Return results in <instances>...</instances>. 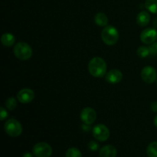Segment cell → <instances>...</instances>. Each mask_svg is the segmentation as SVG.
Returning a JSON list of instances; mask_svg holds the SVG:
<instances>
[{
    "mask_svg": "<svg viewBox=\"0 0 157 157\" xmlns=\"http://www.w3.org/2000/svg\"><path fill=\"white\" fill-rule=\"evenodd\" d=\"M88 71L91 76L101 78L107 74V63L101 57H94L88 63Z\"/></svg>",
    "mask_w": 157,
    "mask_h": 157,
    "instance_id": "6da1fadb",
    "label": "cell"
},
{
    "mask_svg": "<svg viewBox=\"0 0 157 157\" xmlns=\"http://www.w3.org/2000/svg\"><path fill=\"white\" fill-rule=\"evenodd\" d=\"M101 39L107 45H114L119 39V32L113 25H107L101 32Z\"/></svg>",
    "mask_w": 157,
    "mask_h": 157,
    "instance_id": "7a4b0ae2",
    "label": "cell"
},
{
    "mask_svg": "<svg viewBox=\"0 0 157 157\" xmlns=\"http://www.w3.org/2000/svg\"><path fill=\"white\" fill-rule=\"evenodd\" d=\"M15 56L21 61H27L32 56V48L28 43L19 41L13 48Z\"/></svg>",
    "mask_w": 157,
    "mask_h": 157,
    "instance_id": "3957f363",
    "label": "cell"
},
{
    "mask_svg": "<svg viewBox=\"0 0 157 157\" xmlns=\"http://www.w3.org/2000/svg\"><path fill=\"white\" fill-rule=\"evenodd\" d=\"M5 132L12 137H17L22 133V126L21 123L15 118L8 120L4 124Z\"/></svg>",
    "mask_w": 157,
    "mask_h": 157,
    "instance_id": "277c9868",
    "label": "cell"
},
{
    "mask_svg": "<svg viewBox=\"0 0 157 157\" xmlns=\"http://www.w3.org/2000/svg\"><path fill=\"white\" fill-rule=\"evenodd\" d=\"M92 134L96 140L104 142L109 139L110 133L107 126L104 124H98L92 129Z\"/></svg>",
    "mask_w": 157,
    "mask_h": 157,
    "instance_id": "5b68a950",
    "label": "cell"
},
{
    "mask_svg": "<svg viewBox=\"0 0 157 157\" xmlns=\"http://www.w3.org/2000/svg\"><path fill=\"white\" fill-rule=\"evenodd\" d=\"M33 153L36 157H50L52 154V148L45 142H40L33 147Z\"/></svg>",
    "mask_w": 157,
    "mask_h": 157,
    "instance_id": "8992f818",
    "label": "cell"
},
{
    "mask_svg": "<svg viewBox=\"0 0 157 157\" xmlns=\"http://www.w3.org/2000/svg\"><path fill=\"white\" fill-rule=\"evenodd\" d=\"M141 78L147 84H153L157 80V71L151 66H146L141 71Z\"/></svg>",
    "mask_w": 157,
    "mask_h": 157,
    "instance_id": "52a82bcc",
    "label": "cell"
},
{
    "mask_svg": "<svg viewBox=\"0 0 157 157\" xmlns=\"http://www.w3.org/2000/svg\"><path fill=\"white\" fill-rule=\"evenodd\" d=\"M140 40L144 44H151L157 39V31L153 28H147L140 33Z\"/></svg>",
    "mask_w": 157,
    "mask_h": 157,
    "instance_id": "ba28073f",
    "label": "cell"
},
{
    "mask_svg": "<svg viewBox=\"0 0 157 157\" xmlns=\"http://www.w3.org/2000/svg\"><path fill=\"white\" fill-rule=\"evenodd\" d=\"M81 120L84 124L91 125L97 119V113L92 107H84L81 112Z\"/></svg>",
    "mask_w": 157,
    "mask_h": 157,
    "instance_id": "9c48e42d",
    "label": "cell"
},
{
    "mask_svg": "<svg viewBox=\"0 0 157 157\" xmlns=\"http://www.w3.org/2000/svg\"><path fill=\"white\" fill-rule=\"evenodd\" d=\"M35 92L29 88H23L17 94V99L21 104H29L35 98Z\"/></svg>",
    "mask_w": 157,
    "mask_h": 157,
    "instance_id": "30bf717a",
    "label": "cell"
},
{
    "mask_svg": "<svg viewBox=\"0 0 157 157\" xmlns=\"http://www.w3.org/2000/svg\"><path fill=\"white\" fill-rule=\"evenodd\" d=\"M105 78L109 84H116L122 81L123 74L118 69H112L106 74Z\"/></svg>",
    "mask_w": 157,
    "mask_h": 157,
    "instance_id": "8fae6325",
    "label": "cell"
},
{
    "mask_svg": "<svg viewBox=\"0 0 157 157\" xmlns=\"http://www.w3.org/2000/svg\"><path fill=\"white\" fill-rule=\"evenodd\" d=\"M117 150L113 145H106L100 150V157H116Z\"/></svg>",
    "mask_w": 157,
    "mask_h": 157,
    "instance_id": "7c38bea8",
    "label": "cell"
},
{
    "mask_svg": "<svg viewBox=\"0 0 157 157\" xmlns=\"http://www.w3.org/2000/svg\"><path fill=\"white\" fill-rule=\"evenodd\" d=\"M150 15L147 11H141L136 16V22L141 27H145L150 23Z\"/></svg>",
    "mask_w": 157,
    "mask_h": 157,
    "instance_id": "4fadbf2b",
    "label": "cell"
},
{
    "mask_svg": "<svg viewBox=\"0 0 157 157\" xmlns=\"http://www.w3.org/2000/svg\"><path fill=\"white\" fill-rule=\"evenodd\" d=\"M1 41L2 44L6 47H12L15 43V37L12 34L6 32L2 35Z\"/></svg>",
    "mask_w": 157,
    "mask_h": 157,
    "instance_id": "5bb4252c",
    "label": "cell"
},
{
    "mask_svg": "<svg viewBox=\"0 0 157 157\" xmlns=\"http://www.w3.org/2000/svg\"><path fill=\"white\" fill-rule=\"evenodd\" d=\"M94 22L100 27H106L108 24V18L103 12H98L94 16Z\"/></svg>",
    "mask_w": 157,
    "mask_h": 157,
    "instance_id": "9a60e30c",
    "label": "cell"
},
{
    "mask_svg": "<svg viewBox=\"0 0 157 157\" xmlns=\"http://www.w3.org/2000/svg\"><path fill=\"white\" fill-rule=\"evenodd\" d=\"M145 7L151 13L157 14V0H146Z\"/></svg>",
    "mask_w": 157,
    "mask_h": 157,
    "instance_id": "2e32d148",
    "label": "cell"
},
{
    "mask_svg": "<svg viewBox=\"0 0 157 157\" xmlns=\"http://www.w3.org/2000/svg\"><path fill=\"white\" fill-rule=\"evenodd\" d=\"M147 153L148 157H157V141L149 144L147 149Z\"/></svg>",
    "mask_w": 157,
    "mask_h": 157,
    "instance_id": "e0dca14e",
    "label": "cell"
},
{
    "mask_svg": "<svg viewBox=\"0 0 157 157\" xmlns=\"http://www.w3.org/2000/svg\"><path fill=\"white\" fill-rule=\"evenodd\" d=\"M5 106H6V109H8L9 110H14L17 107L16 99L13 97H10L6 101Z\"/></svg>",
    "mask_w": 157,
    "mask_h": 157,
    "instance_id": "ac0fdd59",
    "label": "cell"
},
{
    "mask_svg": "<svg viewBox=\"0 0 157 157\" xmlns=\"http://www.w3.org/2000/svg\"><path fill=\"white\" fill-rule=\"evenodd\" d=\"M65 157H82V155H81V151L78 148L71 147L67 150Z\"/></svg>",
    "mask_w": 157,
    "mask_h": 157,
    "instance_id": "d6986e66",
    "label": "cell"
},
{
    "mask_svg": "<svg viewBox=\"0 0 157 157\" xmlns=\"http://www.w3.org/2000/svg\"><path fill=\"white\" fill-rule=\"evenodd\" d=\"M136 53H137V55L140 58H144L149 56L150 52L149 48L146 47V46H140V47L138 48L137 51H136Z\"/></svg>",
    "mask_w": 157,
    "mask_h": 157,
    "instance_id": "ffe728a7",
    "label": "cell"
},
{
    "mask_svg": "<svg viewBox=\"0 0 157 157\" xmlns=\"http://www.w3.org/2000/svg\"><path fill=\"white\" fill-rule=\"evenodd\" d=\"M87 147H88L89 150H91V151H97L99 149V144L96 141L91 140L88 143Z\"/></svg>",
    "mask_w": 157,
    "mask_h": 157,
    "instance_id": "44dd1931",
    "label": "cell"
},
{
    "mask_svg": "<svg viewBox=\"0 0 157 157\" xmlns=\"http://www.w3.org/2000/svg\"><path fill=\"white\" fill-rule=\"evenodd\" d=\"M8 112L6 109L3 107H0V120L1 121H4L6 117H8Z\"/></svg>",
    "mask_w": 157,
    "mask_h": 157,
    "instance_id": "7402d4cb",
    "label": "cell"
},
{
    "mask_svg": "<svg viewBox=\"0 0 157 157\" xmlns=\"http://www.w3.org/2000/svg\"><path fill=\"white\" fill-rule=\"evenodd\" d=\"M149 49H150V52L151 55H157V42H154L150 44V46L149 47Z\"/></svg>",
    "mask_w": 157,
    "mask_h": 157,
    "instance_id": "603a6c76",
    "label": "cell"
},
{
    "mask_svg": "<svg viewBox=\"0 0 157 157\" xmlns=\"http://www.w3.org/2000/svg\"><path fill=\"white\" fill-rule=\"evenodd\" d=\"M150 109L153 112H155V113H157V101H154L150 105Z\"/></svg>",
    "mask_w": 157,
    "mask_h": 157,
    "instance_id": "cb8c5ba5",
    "label": "cell"
},
{
    "mask_svg": "<svg viewBox=\"0 0 157 157\" xmlns=\"http://www.w3.org/2000/svg\"><path fill=\"white\" fill-rule=\"evenodd\" d=\"M22 157H33V156H32V154H31L30 153H25L23 154Z\"/></svg>",
    "mask_w": 157,
    "mask_h": 157,
    "instance_id": "d4e9b609",
    "label": "cell"
},
{
    "mask_svg": "<svg viewBox=\"0 0 157 157\" xmlns=\"http://www.w3.org/2000/svg\"><path fill=\"white\" fill-rule=\"evenodd\" d=\"M153 123H154L155 127L157 128V115H156V117H154V120H153Z\"/></svg>",
    "mask_w": 157,
    "mask_h": 157,
    "instance_id": "484cf974",
    "label": "cell"
},
{
    "mask_svg": "<svg viewBox=\"0 0 157 157\" xmlns=\"http://www.w3.org/2000/svg\"><path fill=\"white\" fill-rule=\"evenodd\" d=\"M156 84H157V80H156Z\"/></svg>",
    "mask_w": 157,
    "mask_h": 157,
    "instance_id": "4316f807",
    "label": "cell"
}]
</instances>
